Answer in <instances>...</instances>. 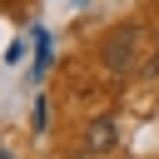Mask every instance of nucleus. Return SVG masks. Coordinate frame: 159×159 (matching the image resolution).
Listing matches in <instances>:
<instances>
[{"label": "nucleus", "instance_id": "nucleus-1", "mask_svg": "<svg viewBox=\"0 0 159 159\" xmlns=\"http://www.w3.org/2000/svg\"><path fill=\"white\" fill-rule=\"evenodd\" d=\"M134 55H139V25H119V30L104 35L99 60H104L109 70H134Z\"/></svg>", "mask_w": 159, "mask_h": 159}, {"label": "nucleus", "instance_id": "nucleus-2", "mask_svg": "<svg viewBox=\"0 0 159 159\" xmlns=\"http://www.w3.org/2000/svg\"><path fill=\"white\" fill-rule=\"evenodd\" d=\"M114 144H119V119L99 114V119L84 129V154H94V159H99V154H109Z\"/></svg>", "mask_w": 159, "mask_h": 159}, {"label": "nucleus", "instance_id": "nucleus-3", "mask_svg": "<svg viewBox=\"0 0 159 159\" xmlns=\"http://www.w3.org/2000/svg\"><path fill=\"white\" fill-rule=\"evenodd\" d=\"M30 119H35V129H45V124H50V104L35 99V114H30Z\"/></svg>", "mask_w": 159, "mask_h": 159}]
</instances>
